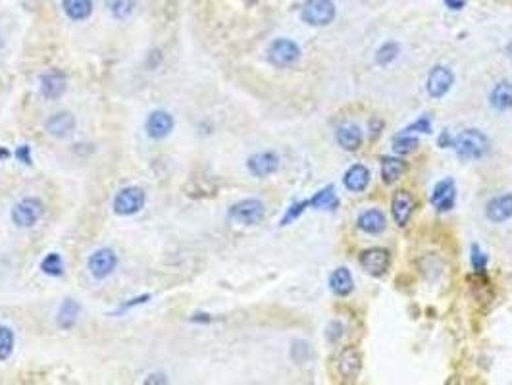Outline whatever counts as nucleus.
<instances>
[{"mask_svg": "<svg viewBox=\"0 0 512 385\" xmlns=\"http://www.w3.org/2000/svg\"><path fill=\"white\" fill-rule=\"evenodd\" d=\"M453 149H455L458 158L482 160L484 156H487V152L491 149V143L485 133L478 132V129H464L462 133H458Z\"/></svg>", "mask_w": 512, "mask_h": 385, "instance_id": "obj_1", "label": "nucleus"}, {"mask_svg": "<svg viewBox=\"0 0 512 385\" xmlns=\"http://www.w3.org/2000/svg\"><path fill=\"white\" fill-rule=\"evenodd\" d=\"M264 216H266V207L260 198H243L227 210V218L241 226H256L264 220Z\"/></svg>", "mask_w": 512, "mask_h": 385, "instance_id": "obj_2", "label": "nucleus"}, {"mask_svg": "<svg viewBox=\"0 0 512 385\" xmlns=\"http://www.w3.org/2000/svg\"><path fill=\"white\" fill-rule=\"evenodd\" d=\"M337 16V8L334 0H307L300 10V18L308 25L324 28L329 25Z\"/></svg>", "mask_w": 512, "mask_h": 385, "instance_id": "obj_3", "label": "nucleus"}, {"mask_svg": "<svg viewBox=\"0 0 512 385\" xmlns=\"http://www.w3.org/2000/svg\"><path fill=\"white\" fill-rule=\"evenodd\" d=\"M145 202H147L145 191L137 185H130L118 191V195L114 197L112 208L118 216H133L145 208Z\"/></svg>", "mask_w": 512, "mask_h": 385, "instance_id": "obj_4", "label": "nucleus"}, {"mask_svg": "<svg viewBox=\"0 0 512 385\" xmlns=\"http://www.w3.org/2000/svg\"><path fill=\"white\" fill-rule=\"evenodd\" d=\"M268 62L276 67H289L293 64H297L298 58H300V47H298L295 41H291L287 37L276 39L272 41L270 47H268Z\"/></svg>", "mask_w": 512, "mask_h": 385, "instance_id": "obj_5", "label": "nucleus"}, {"mask_svg": "<svg viewBox=\"0 0 512 385\" xmlns=\"http://www.w3.org/2000/svg\"><path fill=\"white\" fill-rule=\"evenodd\" d=\"M43 202L35 197H28L21 198L19 202L14 205L12 212H10V218L14 222V226L19 227V229H28V227H33L37 224L41 216H43Z\"/></svg>", "mask_w": 512, "mask_h": 385, "instance_id": "obj_6", "label": "nucleus"}, {"mask_svg": "<svg viewBox=\"0 0 512 385\" xmlns=\"http://www.w3.org/2000/svg\"><path fill=\"white\" fill-rule=\"evenodd\" d=\"M358 262H360V268L368 275L380 278L391 266V253L387 249H383V247H370V249H366V251L360 253Z\"/></svg>", "mask_w": 512, "mask_h": 385, "instance_id": "obj_7", "label": "nucleus"}, {"mask_svg": "<svg viewBox=\"0 0 512 385\" xmlns=\"http://www.w3.org/2000/svg\"><path fill=\"white\" fill-rule=\"evenodd\" d=\"M118 266V254L114 253L112 249H96L89 260H87V268L93 275L94 280L103 282L106 278H110Z\"/></svg>", "mask_w": 512, "mask_h": 385, "instance_id": "obj_8", "label": "nucleus"}, {"mask_svg": "<svg viewBox=\"0 0 512 385\" xmlns=\"http://www.w3.org/2000/svg\"><path fill=\"white\" fill-rule=\"evenodd\" d=\"M337 372L347 382H354L362 372V353L356 347H343L337 357Z\"/></svg>", "mask_w": 512, "mask_h": 385, "instance_id": "obj_9", "label": "nucleus"}, {"mask_svg": "<svg viewBox=\"0 0 512 385\" xmlns=\"http://www.w3.org/2000/svg\"><path fill=\"white\" fill-rule=\"evenodd\" d=\"M455 83V74L451 72L447 66H433L428 74V81H426V89L431 98H443L445 94L451 91V87Z\"/></svg>", "mask_w": 512, "mask_h": 385, "instance_id": "obj_10", "label": "nucleus"}, {"mask_svg": "<svg viewBox=\"0 0 512 385\" xmlns=\"http://www.w3.org/2000/svg\"><path fill=\"white\" fill-rule=\"evenodd\" d=\"M174 127H176L174 116L166 112V110H152L147 116V122H145V132L154 141L166 139L170 133L174 132Z\"/></svg>", "mask_w": 512, "mask_h": 385, "instance_id": "obj_11", "label": "nucleus"}, {"mask_svg": "<svg viewBox=\"0 0 512 385\" xmlns=\"http://www.w3.org/2000/svg\"><path fill=\"white\" fill-rule=\"evenodd\" d=\"M416 210V197L407 191V189H399L391 200V216L395 224L399 227H405L410 222V218Z\"/></svg>", "mask_w": 512, "mask_h": 385, "instance_id": "obj_12", "label": "nucleus"}, {"mask_svg": "<svg viewBox=\"0 0 512 385\" xmlns=\"http://www.w3.org/2000/svg\"><path fill=\"white\" fill-rule=\"evenodd\" d=\"M280 164L281 160L276 152L262 151L252 154L251 158L247 160V169L251 171L254 178H268V176H274L280 169Z\"/></svg>", "mask_w": 512, "mask_h": 385, "instance_id": "obj_13", "label": "nucleus"}, {"mask_svg": "<svg viewBox=\"0 0 512 385\" xmlns=\"http://www.w3.org/2000/svg\"><path fill=\"white\" fill-rule=\"evenodd\" d=\"M431 205L438 212H449L455 208L456 202V183L453 178H445L436 183L431 191Z\"/></svg>", "mask_w": 512, "mask_h": 385, "instance_id": "obj_14", "label": "nucleus"}, {"mask_svg": "<svg viewBox=\"0 0 512 385\" xmlns=\"http://www.w3.org/2000/svg\"><path fill=\"white\" fill-rule=\"evenodd\" d=\"M68 89V77L60 70H52L45 76H41L39 81V91L47 101H57Z\"/></svg>", "mask_w": 512, "mask_h": 385, "instance_id": "obj_15", "label": "nucleus"}, {"mask_svg": "<svg viewBox=\"0 0 512 385\" xmlns=\"http://www.w3.org/2000/svg\"><path fill=\"white\" fill-rule=\"evenodd\" d=\"M485 218L491 224H504L512 218V193L493 197L485 205Z\"/></svg>", "mask_w": 512, "mask_h": 385, "instance_id": "obj_16", "label": "nucleus"}, {"mask_svg": "<svg viewBox=\"0 0 512 385\" xmlns=\"http://www.w3.org/2000/svg\"><path fill=\"white\" fill-rule=\"evenodd\" d=\"M45 127H47L48 135L57 137V139H65L70 137L75 129V118L72 112H57L52 114L45 122Z\"/></svg>", "mask_w": 512, "mask_h": 385, "instance_id": "obj_17", "label": "nucleus"}, {"mask_svg": "<svg viewBox=\"0 0 512 385\" xmlns=\"http://www.w3.org/2000/svg\"><path fill=\"white\" fill-rule=\"evenodd\" d=\"M370 181H372V174H370V169L366 168L364 164H353L351 168L345 171L343 176V183L347 191H351V193H362L368 189L370 185Z\"/></svg>", "mask_w": 512, "mask_h": 385, "instance_id": "obj_18", "label": "nucleus"}, {"mask_svg": "<svg viewBox=\"0 0 512 385\" xmlns=\"http://www.w3.org/2000/svg\"><path fill=\"white\" fill-rule=\"evenodd\" d=\"M356 226L360 231L368 235H382L385 229H387V218L383 214L382 210L378 208H370L362 212L358 220H356Z\"/></svg>", "mask_w": 512, "mask_h": 385, "instance_id": "obj_19", "label": "nucleus"}, {"mask_svg": "<svg viewBox=\"0 0 512 385\" xmlns=\"http://www.w3.org/2000/svg\"><path fill=\"white\" fill-rule=\"evenodd\" d=\"M336 141L337 145L347 152H354L358 151L362 147V132L358 125L354 123H345V125H339L336 132Z\"/></svg>", "mask_w": 512, "mask_h": 385, "instance_id": "obj_20", "label": "nucleus"}, {"mask_svg": "<svg viewBox=\"0 0 512 385\" xmlns=\"http://www.w3.org/2000/svg\"><path fill=\"white\" fill-rule=\"evenodd\" d=\"M329 289L336 297H341V299L349 297L354 291V280L351 270L341 266V268H336L334 272L329 273Z\"/></svg>", "mask_w": 512, "mask_h": 385, "instance_id": "obj_21", "label": "nucleus"}, {"mask_svg": "<svg viewBox=\"0 0 512 385\" xmlns=\"http://www.w3.org/2000/svg\"><path fill=\"white\" fill-rule=\"evenodd\" d=\"M409 169V164L400 156H385L382 158V179L385 185L397 183Z\"/></svg>", "mask_w": 512, "mask_h": 385, "instance_id": "obj_22", "label": "nucleus"}, {"mask_svg": "<svg viewBox=\"0 0 512 385\" xmlns=\"http://www.w3.org/2000/svg\"><path fill=\"white\" fill-rule=\"evenodd\" d=\"M489 104L497 112H506L512 108V83L511 81H499L491 89Z\"/></svg>", "mask_w": 512, "mask_h": 385, "instance_id": "obj_23", "label": "nucleus"}, {"mask_svg": "<svg viewBox=\"0 0 512 385\" xmlns=\"http://www.w3.org/2000/svg\"><path fill=\"white\" fill-rule=\"evenodd\" d=\"M308 207L314 210H336L339 207V197H337L336 187L327 185V187L320 189L312 197L308 198Z\"/></svg>", "mask_w": 512, "mask_h": 385, "instance_id": "obj_24", "label": "nucleus"}, {"mask_svg": "<svg viewBox=\"0 0 512 385\" xmlns=\"http://www.w3.org/2000/svg\"><path fill=\"white\" fill-rule=\"evenodd\" d=\"M62 10L72 21H85L93 14V0H62Z\"/></svg>", "mask_w": 512, "mask_h": 385, "instance_id": "obj_25", "label": "nucleus"}, {"mask_svg": "<svg viewBox=\"0 0 512 385\" xmlns=\"http://www.w3.org/2000/svg\"><path fill=\"white\" fill-rule=\"evenodd\" d=\"M79 312H81L79 302H75L74 299H64V302L58 309L57 324L62 329H72L75 326L77 318H79Z\"/></svg>", "mask_w": 512, "mask_h": 385, "instance_id": "obj_26", "label": "nucleus"}, {"mask_svg": "<svg viewBox=\"0 0 512 385\" xmlns=\"http://www.w3.org/2000/svg\"><path fill=\"white\" fill-rule=\"evenodd\" d=\"M420 141L416 135H412V133H399V135H395L393 137V152L395 154H399V156H409V154H414V152L418 151Z\"/></svg>", "mask_w": 512, "mask_h": 385, "instance_id": "obj_27", "label": "nucleus"}, {"mask_svg": "<svg viewBox=\"0 0 512 385\" xmlns=\"http://www.w3.org/2000/svg\"><path fill=\"white\" fill-rule=\"evenodd\" d=\"M400 54V45L397 41H387V43H383L382 47L376 50V64L378 66H389L393 64Z\"/></svg>", "mask_w": 512, "mask_h": 385, "instance_id": "obj_28", "label": "nucleus"}, {"mask_svg": "<svg viewBox=\"0 0 512 385\" xmlns=\"http://www.w3.org/2000/svg\"><path fill=\"white\" fill-rule=\"evenodd\" d=\"M106 8L116 19L130 18L135 8V0H106Z\"/></svg>", "mask_w": 512, "mask_h": 385, "instance_id": "obj_29", "label": "nucleus"}, {"mask_svg": "<svg viewBox=\"0 0 512 385\" xmlns=\"http://www.w3.org/2000/svg\"><path fill=\"white\" fill-rule=\"evenodd\" d=\"M41 270L47 273V275H50V278L62 275L64 273V260H62V256L58 253H48L43 258V262H41Z\"/></svg>", "mask_w": 512, "mask_h": 385, "instance_id": "obj_30", "label": "nucleus"}, {"mask_svg": "<svg viewBox=\"0 0 512 385\" xmlns=\"http://www.w3.org/2000/svg\"><path fill=\"white\" fill-rule=\"evenodd\" d=\"M14 345H16V337L14 331L8 326H0V362L8 360L14 353Z\"/></svg>", "mask_w": 512, "mask_h": 385, "instance_id": "obj_31", "label": "nucleus"}, {"mask_svg": "<svg viewBox=\"0 0 512 385\" xmlns=\"http://www.w3.org/2000/svg\"><path fill=\"white\" fill-rule=\"evenodd\" d=\"M487 262H489V258H487V254L482 251V247H480V244H472V247H470V264H472L474 272L484 273L485 270H487Z\"/></svg>", "mask_w": 512, "mask_h": 385, "instance_id": "obj_32", "label": "nucleus"}, {"mask_svg": "<svg viewBox=\"0 0 512 385\" xmlns=\"http://www.w3.org/2000/svg\"><path fill=\"white\" fill-rule=\"evenodd\" d=\"M308 198L307 200H298V202H293L291 207L287 208V212H285V216L281 218V226H289V224H293L295 220L305 214V210H308Z\"/></svg>", "mask_w": 512, "mask_h": 385, "instance_id": "obj_33", "label": "nucleus"}, {"mask_svg": "<svg viewBox=\"0 0 512 385\" xmlns=\"http://www.w3.org/2000/svg\"><path fill=\"white\" fill-rule=\"evenodd\" d=\"M405 133H431V118L429 116H420L416 122H412L407 127L402 129Z\"/></svg>", "mask_w": 512, "mask_h": 385, "instance_id": "obj_34", "label": "nucleus"}, {"mask_svg": "<svg viewBox=\"0 0 512 385\" xmlns=\"http://www.w3.org/2000/svg\"><path fill=\"white\" fill-rule=\"evenodd\" d=\"M326 337L329 339V341H339V339L343 337V324L341 322H331L329 326H327V331H326Z\"/></svg>", "mask_w": 512, "mask_h": 385, "instance_id": "obj_35", "label": "nucleus"}, {"mask_svg": "<svg viewBox=\"0 0 512 385\" xmlns=\"http://www.w3.org/2000/svg\"><path fill=\"white\" fill-rule=\"evenodd\" d=\"M14 156H16L21 164H25V166L31 164V149H29L28 145H21V147H18L16 152H14Z\"/></svg>", "mask_w": 512, "mask_h": 385, "instance_id": "obj_36", "label": "nucleus"}, {"mask_svg": "<svg viewBox=\"0 0 512 385\" xmlns=\"http://www.w3.org/2000/svg\"><path fill=\"white\" fill-rule=\"evenodd\" d=\"M438 143H439V147H441V149H449V147H453V145H455V139L451 137V133H449L447 129H443V132H441V135H439Z\"/></svg>", "mask_w": 512, "mask_h": 385, "instance_id": "obj_37", "label": "nucleus"}, {"mask_svg": "<svg viewBox=\"0 0 512 385\" xmlns=\"http://www.w3.org/2000/svg\"><path fill=\"white\" fill-rule=\"evenodd\" d=\"M445 2H447V6L451 10H462L466 4L464 0H445Z\"/></svg>", "mask_w": 512, "mask_h": 385, "instance_id": "obj_38", "label": "nucleus"}]
</instances>
